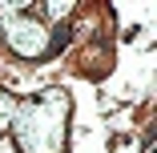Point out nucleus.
Returning a JSON list of instances; mask_svg holds the SVG:
<instances>
[{
  "label": "nucleus",
  "instance_id": "obj_3",
  "mask_svg": "<svg viewBox=\"0 0 157 153\" xmlns=\"http://www.w3.org/2000/svg\"><path fill=\"white\" fill-rule=\"evenodd\" d=\"M12 109H16V101H12L8 93H0V129H8V121H12Z\"/></svg>",
  "mask_w": 157,
  "mask_h": 153
},
{
  "label": "nucleus",
  "instance_id": "obj_2",
  "mask_svg": "<svg viewBox=\"0 0 157 153\" xmlns=\"http://www.w3.org/2000/svg\"><path fill=\"white\" fill-rule=\"evenodd\" d=\"M4 36H8L12 52H20V56H44L48 52V28L33 16L4 12Z\"/></svg>",
  "mask_w": 157,
  "mask_h": 153
},
{
  "label": "nucleus",
  "instance_id": "obj_1",
  "mask_svg": "<svg viewBox=\"0 0 157 153\" xmlns=\"http://www.w3.org/2000/svg\"><path fill=\"white\" fill-rule=\"evenodd\" d=\"M12 137L20 153H65V129H69V93L44 89L40 97L20 101L12 109Z\"/></svg>",
  "mask_w": 157,
  "mask_h": 153
}]
</instances>
